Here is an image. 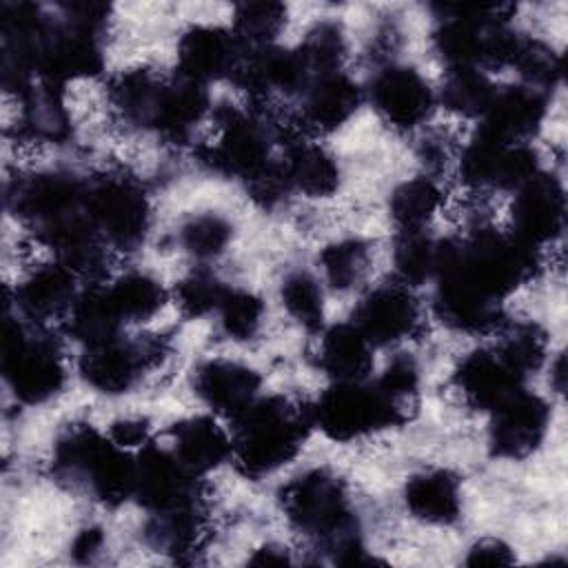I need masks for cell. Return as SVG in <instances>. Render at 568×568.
Instances as JSON below:
<instances>
[{
  "mask_svg": "<svg viewBox=\"0 0 568 568\" xmlns=\"http://www.w3.org/2000/svg\"><path fill=\"white\" fill-rule=\"evenodd\" d=\"M286 27V7L282 2H242L235 7L231 33L244 51L273 47Z\"/></svg>",
  "mask_w": 568,
  "mask_h": 568,
  "instance_id": "34",
  "label": "cell"
},
{
  "mask_svg": "<svg viewBox=\"0 0 568 568\" xmlns=\"http://www.w3.org/2000/svg\"><path fill=\"white\" fill-rule=\"evenodd\" d=\"M539 169L537 153L524 142H506L484 131L481 126L466 144L459 173L470 186L519 189Z\"/></svg>",
  "mask_w": 568,
  "mask_h": 568,
  "instance_id": "11",
  "label": "cell"
},
{
  "mask_svg": "<svg viewBox=\"0 0 568 568\" xmlns=\"http://www.w3.org/2000/svg\"><path fill=\"white\" fill-rule=\"evenodd\" d=\"M548 93L528 84L497 87L481 129L506 142H526L544 122Z\"/></svg>",
  "mask_w": 568,
  "mask_h": 568,
  "instance_id": "21",
  "label": "cell"
},
{
  "mask_svg": "<svg viewBox=\"0 0 568 568\" xmlns=\"http://www.w3.org/2000/svg\"><path fill=\"white\" fill-rule=\"evenodd\" d=\"M133 497L151 513H164L200 499L197 475L173 450L144 444L135 455Z\"/></svg>",
  "mask_w": 568,
  "mask_h": 568,
  "instance_id": "12",
  "label": "cell"
},
{
  "mask_svg": "<svg viewBox=\"0 0 568 568\" xmlns=\"http://www.w3.org/2000/svg\"><path fill=\"white\" fill-rule=\"evenodd\" d=\"M55 470L82 479L98 501L120 506L133 497L135 457L89 424H73L55 442Z\"/></svg>",
  "mask_w": 568,
  "mask_h": 568,
  "instance_id": "4",
  "label": "cell"
},
{
  "mask_svg": "<svg viewBox=\"0 0 568 568\" xmlns=\"http://www.w3.org/2000/svg\"><path fill=\"white\" fill-rule=\"evenodd\" d=\"M510 67L521 75V84H528L544 93H548V89H552L561 75V60L555 49L541 40L526 36L519 38Z\"/></svg>",
  "mask_w": 568,
  "mask_h": 568,
  "instance_id": "41",
  "label": "cell"
},
{
  "mask_svg": "<svg viewBox=\"0 0 568 568\" xmlns=\"http://www.w3.org/2000/svg\"><path fill=\"white\" fill-rule=\"evenodd\" d=\"M233 237V226L226 217L217 213H202L191 217L180 229V244L182 248L197 257V260H211L226 251L229 242Z\"/></svg>",
  "mask_w": 568,
  "mask_h": 568,
  "instance_id": "45",
  "label": "cell"
},
{
  "mask_svg": "<svg viewBox=\"0 0 568 568\" xmlns=\"http://www.w3.org/2000/svg\"><path fill=\"white\" fill-rule=\"evenodd\" d=\"M164 344L160 337L124 339L113 337L87 346L80 357L82 379L104 395H122L131 390L142 373L162 359Z\"/></svg>",
  "mask_w": 568,
  "mask_h": 568,
  "instance_id": "10",
  "label": "cell"
},
{
  "mask_svg": "<svg viewBox=\"0 0 568 568\" xmlns=\"http://www.w3.org/2000/svg\"><path fill=\"white\" fill-rule=\"evenodd\" d=\"M499 355L524 377L539 371L546 362L548 339L539 324L515 322L501 331V339L495 346Z\"/></svg>",
  "mask_w": 568,
  "mask_h": 568,
  "instance_id": "38",
  "label": "cell"
},
{
  "mask_svg": "<svg viewBox=\"0 0 568 568\" xmlns=\"http://www.w3.org/2000/svg\"><path fill=\"white\" fill-rule=\"evenodd\" d=\"M102 67L100 36L67 22L62 16L58 20L53 18V27L40 51L38 78L64 87L71 80L98 75Z\"/></svg>",
  "mask_w": 568,
  "mask_h": 568,
  "instance_id": "14",
  "label": "cell"
},
{
  "mask_svg": "<svg viewBox=\"0 0 568 568\" xmlns=\"http://www.w3.org/2000/svg\"><path fill=\"white\" fill-rule=\"evenodd\" d=\"M550 424L548 404L530 393L519 390L497 410H493V422L488 430V444L495 457L501 459H526L546 439Z\"/></svg>",
  "mask_w": 568,
  "mask_h": 568,
  "instance_id": "13",
  "label": "cell"
},
{
  "mask_svg": "<svg viewBox=\"0 0 568 568\" xmlns=\"http://www.w3.org/2000/svg\"><path fill=\"white\" fill-rule=\"evenodd\" d=\"M122 317L104 286H87L78 293L67 313L69 333L84 346H93L120 335Z\"/></svg>",
  "mask_w": 568,
  "mask_h": 568,
  "instance_id": "30",
  "label": "cell"
},
{
  "mask_svg": "<svg viewBox=\"0 0 568 568\" xmlns=\"http://www.w3.org/2000/svg\"><path fill=\"white\" fill-rule=\"evenodd\" d=\"M217 135L197 149L200 162L213 173L248 180L271 160L275 131L266 111H240L233 104L215 109Z\"/></svg>",
  "mask_w": 568,
  "mask_h": 568,
  "instance_id": "6",
  "label": "cell"
},
{
  "mask_svg": "<svg viewBox=\"0 0 568 568\" xmlns=\"http://www.w3.org/2000/svg\"><path fill=\"white\" fill-rule=\"evenodd\" d=\"M375 386L382 390L386 402L397 413L399 422L413 419L419 406V368L413 357L397 355L388 362Z\"/></svg>",
  "mask_w": 568,
  "mask_h": 568,
  "instance_id": "40",
  "label": "cell"
},
{
  "mask_svg": "<svg viewBox=\"0 0 568 568\" xmlns=\"http://www.w3.org/2000/svg\"><path fill=\"white\" fill-rule=\"evenodd\" d=\"M515 555L513 548L495 537H484L475 541L466 555L468 566H501V564H513Z\"/></svg>",
  "mask_w": 568,
  "mask_h": 568,
  "instance_id": "49",
  "label": "cell"
},
{
  "mask_svg": "<svg viewBox=\"0 0 568 568\" xmlns=\"http://www.w3.org/2000/svg\"><path fill=\"white\" fill-rule=\"evenodd\" d=\"M317 362L333 382H364L373 368V344L353 322L335 324L320 339Z\"/></svg>",
  "mask_w": 568,
  "mask_h": 568,
  "instance_id": "25",
  "label": "cell"
},
{
  "mask_svg": "<svg viewBox=\"0 0 568 568\" xmlns=\"http://www.w3.org/2000/svg\"><path fill=\"white\" fill-rule=\"evenodd\" d=\"M173 453L195 475L217 468L231 455V437L211 417L197 415L173 424Z\"/></svg>",
  "mask_w": 568,
  "mask_h": 568,
  "instance_id": "26",
  "label": "cell"
},
{
  "mask_svg": "<svg viewBox=\"0 0 568 568\" xmlns=\"http://www.w3.org/2000/svg\"><path fill=\"white\" fill-rule=\"evenodd\" d=\"M524 375L515 371L497 348H481L462 359L455 384L464 402L475 410H497L524 388Z\"/></svg>",
  "mask_w": 568,
  "mask_h": 568,
  "instance_id": "17",
  "label": "cell"
},
{
  "mask_svg": "<svg viewBox=\"0 0 568 568\" xmlns=\"http://www.w3.org/2000/svg\"><path fill=\"white\" fill-rule=\"evenodd\" d=\"M442 204V191L430 178H410L397 184L388 211L399 231H424Z\"/></svg>",
  "mask_w": 568,
  "mask_h": 568,
  "instance_id": "33",
  "label": "cell"
},
{
  "mask_svg": "<svg viewBox=\"0 0 568 568\" xmlns=\"http://www.w3.org/2000/svg\"><path fill=\"white\" fill-rule=\"evenodd\" d=\"M248 564H253V566H286V564H291V557L284 546L266 544L255 550V555L248 559Z\"/></svg>",
  "mask_w": 568,
  "mask_h": 568,
  "instance_id": "51",
  "label": "cell"
},
{
  "mask_svg": "<svg viewBox=\"0 0 568 568\" xmlns=\"http://www.w3.org/2000/svg\"><path fill=\"white\" fill-rule=\"evenodd\" d=\"M537 248L513 233L477 229L462 240L439 242L435 277L453 280L477 295L499 302L537 271Z\"/></svg>",
  "mask_w": 568,
  "mask_h": 568,
  "instance_id": "1",
  "label": "cell"
},
{
  "mask_svg": "<svg viewBox=\"0 0 568 568\" xmlns=\"http://www.w3.org/2000/svg\"><path fill=\"white\" fill-rule=\"evenodd\" d=\"M353 324L373 346H388L413 335L419 306L404 284H384L359 302Z\"/></svg>",
  "mask_w": 568,
  "mask_h": 568,
  "instance_id": "16",
  "label": "cell"
},
{
  "mask_svg": "<svg viewBox=\"0 0 568 568\" xmlns=\"http://www.w3.org/2000/svg\"><path fill=\"white\" fill-rule=\"evenodd\" d=\"M7 200L13 213L47 244L89 217L84 209L87 182L62 171L36 173L20 180Z\"/></svg>",
  "mask_w": 568,
  "mask_h": 568,
  "instance_id": "7",
  "label": "cell"
},
{
  "mask_svg": "<svg viewBox=\"0 0 568 568\" xmlns=\"http://www.w3.org/2000/svg\"><path fill=\"white\" fill-rule=\"evenodd\" d=\"M439 242L430 240L424 231H399L393 248L395 273L402 284L417 286L435 277Z\"/></svg>",
  "mask_w": 568,
  "mask_h": 568,
  "instance_id": "37",
  "label": "cell"
},
{
  "mask_svg": "<svg viewBox=\"0 0 568 568\" xmlns=\"http://www.w3.org/2000/svg\"><path fill=\"white\" fill-rule=\"evenodd\" d=\"M371 100L377 113L397 129L422 124L433 109L428 82L410 67H386L371 84Z\"/></svg>",
  "mask_w": 568,
  "mask_h": 568,
  "instance_id": "19",
  "label": "cell"
},
{
  "mask_svg": "<svg viewBox=\"0 0 568 568\" xmlns=\"http://www.w3.org/2000/svg\"><path fill=\"white\" fill-rule=\"evenodd\" d=\"M204 530V515L197 499L164 513H153L146 526V541L158 552L184 557L202 546Z\"/></svg>",
  "mask_w": 568,
  "mask_h": 568,
  "instance_id": "31",
  "label": "cell"
},
{
  "mask_svg": "<svg viewBox=\"0 0 568 568\" xmlns=\"http://www.w3.org/2000/svg\"><path fill=\"white\" fill-rule=\"evenodd\" d=\"M564 377H566V373H564V355H559L557 362H555V368H552V384H555V388L559 393L564 390Z\"/></svg>",
  "mask_w": 568,
  "mask_h": 568,
  "instance_id": "52",
  "label": "cell"
},
{
  "mask_svg": "<svg viewBox=\"0 0 568 568\" xmlns=\"http://www.w3.org/2000/svg\"><path fill=\"white\" fill-rule=\"evenodd\" d=\"M248 195L264 209H273L284 202V197L293 191L284 162L268 160L260 171H255L248 180H244Z\"/></svg>",
  "mask_w": 568,
  "mask_h": 568,
  "instance_id": "47",
  "label": "cell"
},
{
  "mask_svg": "<svg viewBox=\"0 0 568 568\" xmlns=\"http://www.w3.org/2000/svg\"><path fill=\"white\" fill-rule=\"evenodd\" d=\"M220 315V326L226 337L235 342H246L257 335L264 317L262 300L246 288H229L215 311Z\"/></svg>",
  "mask_w": 568,
  "mask_h": 568,
  "instance_id": "43",
  "label": "cell"
},
{
  "mask_svg": "<svg viewBox=\"0 0 568 568\" xmlns=\"http://www.w3.org/2000/svg\"><path fill=\"white\" fill-rule=\"evenodd\" d=\"M104 546V535L100 528H84L75 535L71 544V555L75 561H93Z\"/></svg>",
  "mask_w": 568,
  "mask_h": 568,
  "instance_id": "50",
  "label": "cell"
},
{
  "mask_svg": "<svg viewBox=\"0 0 568 568\" xmlns=\"http://www.w3.org/2000/svg\"><path fill=\"white\" fill-rule=\"evenodd\" d=\"M497 87L479 69H448L442 84V102L448 111L464 118H484Z\"/></svg>",
  "mask_w": 568,
  "mask_h": 568,
  "instance_id": "36",
  "label": "cell"
},
{
  "mask_svg": "<svg viewBox=\"0 0 568 568\" xmlns=\"http://www.w3.org/2000/svg\"><path fill=\"white\" fill-rule=\"evenodd\" d=\"M226 286L211 273L197 271L175 286V304L184 317H202L217 311Z\"/></svg>",
  "mask_w": 568,
  "mask_h": 568,
  "instance_id": "46",
  "label": "cell"
},
{
  "mask_svg": "<svg viewBox=\"0 0 568 568\" xmlns=\"http://www.w3.org/2000/svg\"><path fill=\"white\" fill-rule=\"evenodd\" d=\"M195 395L215 413L235 419L260 397V375L233 359H209L195 368Z\"/></svg>",
  "mask_w": 568,
  "mask_h": 568,
  "instance_id": "20",
  "label": "cell"
},
{
  "mask_svg": "<svg viewBox=\"0 0 568 568\" xmlns=\"http://www.w3.org/2000/svg\"><path fill=\"white\" fill-rule=\"evenodd\" d=\"M209 111L206 84L175 75L166 82L155 131L171 140H184Z\"/></svg>",
  "mask_w": 568,
  "mask_h": 568,
  "instance_id": "32",
  "label": "cell"
},
{
  "mask_svg": "<svg viewBox=\"0 0 568 568\" xmlns=\"http://www.w3.org/2000/svg\"><path fill=\"white\" fill-rule=\"evenodd\" d=\"M242 51L231 31L213 24H195L178 42V75L200 84L231 78Z\"/></svg>",
  "mask_w": 568,
  "mask_h": 568,
  "instance_id": "18",
  "label": "cell"
},
{
  "mask_svg": "<svg viewBox=\"0 0 568 568\" xmlns=\"http://www.w3.org/2000/svg\"><path fill=\"white\" fill-rule=\"evenodd\" d=\"M22 129L42 142H64L71 135V115L64 106L62 87L36 78L20 95Z\"/></svg>",
  "mask_w": 568,
  "mask_h": 568,
  "instance_id": "28",
  "label": "cell"
},
{
  "mask_svg": "<svg viewBox=\"0 0 568 568\" xmlns=\"http://www.w3.org/2000/svg\"><path fill=\"white\" fill-rule=\"evenodd\" d=\"M166 82V78L158 75L151 69H129L113 78L109 87V98L129 122L144 129H155Z\"/></svg>",
  "mask_w": 568,
  "mask_h": 568,
  "instance_id": "27",
  "label": "cell"
},
{
  "mask_svg": "<svg viewBox=\"0 0 568 568\" xmlns=\"http://www.w3.org/2000/svg\"><path fill=\"white\" fill-rule=\"evenodd\" d=\"M111 442H115L118 446L131 450V448H142L144 444H149V435H151V426L144 417H120L109 426Z\"/></svg>",
  "mask_w": 568,
  "mask_h": 568,
  "instance_id": "48",
  "label": "cell"
},
{
  "mask_svg": "<svg viewBox=\"0 0 568 568\" xmlns=\"http://www.w3.org/2000/svg\"><path fill=\"white\" fill-rule=\"evenodd\" d=\"M75 280L78 277L60 262L38 266L16 288V304L33 322L67 315L78 297Z\"/></svg>",
  "mask_w": 568,
  "mask_h": 568,
  "instance_id": "23",
  "label": "cell"
},
{
  "mask_svg": "<svg viewBox=\"0 0 568 568\" xmlns=\"http://www.w3.org/2000/svg\"><path fill=\"white\" fill-rule=\"evenodd\" d=\"M362 104V89L342 71L315 80L302 95L300 131L328 133L348 122Z\"/></svg>",
  "mask_w": 568,
  "mask_h": 568,
  "instance_id": "22",
  "label": "cell"
},
{
  "mask_svg": "<svg viewBox=\"0 0 568 568\" xmlns=\"http://www.w3.org/2000/svg\"><path fill=\"white\" fill-rule=\"evenodd\" d=\"M320 264L333 288L348 291L364 280L371 264V251L359 237L337 240L322 251Z\"/></svg>",
  "mask_w": 568,
  "mask_h": 568,
  "instance_id": "39",
  "label": "cell"
},
{
  "mask_svg": "<svg viewBox=\"0 0 568 568\" xmlns=\"http://www.w3.org/2000/svg\"><path fill=\"white\" fill-rule=\"evenodd\" d=\"M566 195L552 173L537 171L517 189L513 204V235L537 248L564 231Z\"/></svg>",
  "mask_w": 568,
  "mask_h": 568,
  "instance_id": "15",
  "label": "cell"
},
{
  "mask_svg": "<svg viewBox=\"0 0 568 568\" xmlns=\"http://www.w3.org/2000/svg\"><path fill=\"white\" fill-rule=\"evenodd\" d=\"M313 426L333 442H353L364 435L402 426L382 390L364 382H333L311 406Z\"/></svg>",
  "mask_w": 568,
  "mask_h": 568,
  "instance_id": "8",
  "label": "cell"
},
{
  "mask_svg": "<svg viewBox=\"0 0 568 568\" xmlns=\"http://www.w3.org/2000/svg\"><path fill=\"white\" fill-rule=\"evenodd\" d=\"M282 304L306 331H317L324 322V295L317 280L306 271L288 273L282 282Z\"/></svg>",
  "mask_w": 568,
  "mask_h": 568,
  "instance_id": "42",
  "label": "cell"
},
{
  "mask_svg": "<svg viewBox=\"0 0 568 568\" xmlns=\"http://www.w3.org/2000/svg\"><path fill=\"white\" fill-rule=\"evenodd\" d=\"M231 455L242 475L257 479L286 466L304 446L313 426L311 406L284 397H257L235 419Z\"/></svg>",
  "mask_w": 568,
  "mask_h": 568,
  "instance_id": "3",
  "label": "cell"
},
{
  "mask_svg": "<svg viewBox=\"0 0 568 568\" xmlns=\"http://www.w3.org/2000/svg\"><path fill=\"white\" fill-rule=\"evenodd\" d=\"M87 215L100 237L118 251H135L151 224L144 189L122 175H106L87 184Z\"/></svg>",
  "mask_w": 568,
  "mask_h": 568,
  "instance_id": "9",
  "label": "cell"
},
{
  "mask_svg": "<svg viewBox=\"0 0 568 568\" xmlns=\"http://www.w3.org/2000/svg\"><path fill=\"white\" fill-rule=\"evenodd\" d=\"M291 189L308 197H331L339 186V166L320 144L295 140L282 160Z\"/></svg>",
  "mask_w": 568,
  "mask_h": 568,
  "instance_id": "29",
  "label": "cell"
},
{
  "mask_svg": "<svg viewBox=\"0 0 568 568\" xmlns=\"http://www.w3.org/2000/svg\"><path fill=\"white\" fill-rule=\"evenodd\" d=\"M408 513L433 526H448L457 521L462 510L459 481L444 468H430L413 475L404 488Z\"/></svg>",
  "mask_w": 568,
  "mask_h": 568,
  "instance_id": "24",
  "label": "cell"
},
{
  "mask_svg": "<svg viewBox=\"0 0 568 568\" xmlns=\"http://www.w3.org/2000/svg\"><path fill=\"white\" fill-rule=\"evenodd\" d=\"M2 375L11 393L24 404H42L55 397L64 384L58 344L49 335L4 317Z\"/></svg>",
  "mask_w": 568,
  "mask_h": 568,
  "instance_id": "5",
  "label": "cell"
},
{
  "mask_svg": "<svg viewBox=\"0 0 568 568\" xmlns=\"http://www.w3.org/2000/svg\"><path fill=\"white\" fill-rule=\"evenodd\" d=\"M280 504L288 521L317 539L333 555L335 564L362 566L368 552L362 546L344 481L324 468L291 479L280 490Z\"/></svg>",
  "mask_w": 568,
  "mask_h": 568,
  "instance_id": "2",
  "label": "cell"
},
{
  "mask_svg": "<svg viewBox=\"0 0 568 568\" xmlns=\"http://www.w3.org/2000/svg\"><path fill=\"white\" fill-rule=\"evenodd\" d=\"M297 49L313 75V82L324 75L337 73L342 69L344 53H346L342 29L335 22L315 24Z\"/></svg>",
  "mask_w": 568,
  "mask_h": 568,
  "instance_id": "44",
  "label": "cell"
},
{
  "mask_svg": "<svg viewBox=\"0 0 568 568\" xmlns=\"http://www.w3.org/2000/svg\"><path fill=\"white\" fill-rule=\"evenodd\" d=\"M109 295L122 322H146L158 315L166 302L164 286L149 273L140 271L120 275L109 286Z\"/></svg>",
  "mask_w": 568,
  "mask_h": 568,
  "instance_id": "35",
  "label": "cell"
}]
</instances>
